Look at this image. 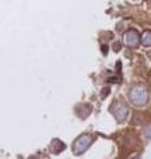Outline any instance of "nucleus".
Wrapping results in <instances>:
<instances>
[{"label": "nucleus", "instance_id": "nucleus-1", "mask_svg": "<svg viewBox=\"0 0 151 159\" xmlns=\"http://www.w3.org/2000/svg\"><path fill=\"white\" fill-rule=\"evenodd\" d=\"M90 142H92V139H90L88 135H82L80 139H77V142H76V145H74V152L76 154L84 152L90 146Z\"/></svg>", "mask_w": 151, "mask_h": 159}, {"label": "nucleus", "instance_id": "nucleus-2", "mask_svg": "<svg viewBox=\"0 0 151 159\" xmlns=\"http://www.w3.org/2000/svg\"><path fill=\"white\" fill-rule=\"evenodd\" d=\"M126 43L129 45H135L138 43V34L135 31H129L127 34H126Z\"/></svg>", "mask_w": 151, "mask_h": 159}, {"label": "nucleus", "instance_id": "nucleus-3", "mask_svg": "<svg viewBox=\"0 0 151 159\" xmlns=\"http://www.w3.org/2000/svg\"><path fill=\"white\" fill-rule=\"evenodd\" d=\"M126 114H127V110H126V107L122 106V105H118L117 110L114 111V116H115V118H117L118 121H122V119H125Z\"/></svg>", "mask_w": 151, "mask_h": 159}, {"label": "nucleus", "instance_id": "nucleus-4", "mask_svg": "<svg viewBox=\"0 0 151 159\" xmlns=\"http://www.w3.org/2000/svg\"><path fill=\"white\" fill-rule=\"evenodd\" d=\"M142 41L146 44V45H149V44H151V33L146 32V33L143 34V39H142Z\"/></svg>", "mask_w": 151, "mask_h": 159}, {"label": "nucleus", "instance_id": "nucleus-5", "mask_svg": "<svg viewBox=\"0 0 151 159\" xmlns=\"http://www.w3.org/2000/svg\"><path fill=\"white\" fill-rule=\"evenodd\" d=\"M135 159H139V158H138V157H137V158H135Z\"/></svg>", "mask_w": 151, "mask_h": 159}]
</instances>
